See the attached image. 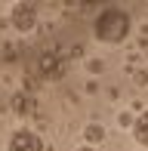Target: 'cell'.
Listing matches in <instances>:
<instances>
[{
    "instance_id": "cell-4",
    "label": "cell",
    "mask_w": 148,
    "mask_h": 151,
    "mask_svg": "<svg viewBox=\"0 0 148 151\" xmlns=\"http://www.w3.org/2000/svg\"><path fill=\"white\" fill-rule=\"evenodd\" d=\"M133 136H136L139 145H148V111L133 120Z\"/></svg>"
},
{
    "instance_id": "cell-5",
    "label": "cell",
    "mask_w": 148,
    "mask_h": 151,
    "mask_svg": "<svg viewBox=\"0 0 148 151\" xmlns=\"http://www.w3.org/2000/svg\"><path fill=\"white\" fill-rule=\"evenodd\" d=\"M83 136H86V142H90V145H99V142L105 139V129L99 127V123H90V127L83 129Z\"/></svg>"
},
{
    "instance_id": "cell-6",
    "label": "cell",
    "mask_w": 148,
    "mask_h": 151,
    "mask_svg": "<svg viewBox=\"0 0 148 151\" xmlns=\"http://www.w3.org/2000/svg\"><path fill=\"white\" fill-rule=\"evenodd\" d=\"M77 151H96V148H93V145H83V148H77Z\"/></svg>"
},
{
    "instance_id": "cell-3",
    "label": "cell",
    "mask_w": 148,
    "mask_h": 151,
    "mask_svg": "<svg viewBox=\"0 0 148 151\" xmlns=\"http://www.w3.org/2000/svg\"><path fill=\"white\" fill-rule=\"evenodd\" d=\"M9 19H12V25H16V31H31L34 22H37V9H34V3H16L12 12H9Z\"/></svg>"
},
{
    "instance_id": "cell-2",
    "label": "cell",
    "mask_w": 148,
    "mask_h": 151,
    "mask_svg": "<svg viewBox=\"0 0 148 151\" xmlns=\"http://www.w3.org/2000/svg\"><path fill=\"white\" fill-rule=\"evenodd\" d=\"M9 151H43V142L31 129H16L9 136Z\"/></svg>"
},
{
    "instance_id": "cell-1",
    "label": "cell",
    "mask_w": 148,
    "mask_h": 151,
    "mask_svg": "<svg viewBox=\"0 0 148 151\" xmlns=\"http://www.w3.org/2000/svg\"><path fill=\"white\" fill-rule=\"evenodd\" d=\"M93 31H96V37L102 40V43H120V40L130 34V16H126L124 9H117V6H105V9L99 12Z\"/></svg>"
}]
</instances>
